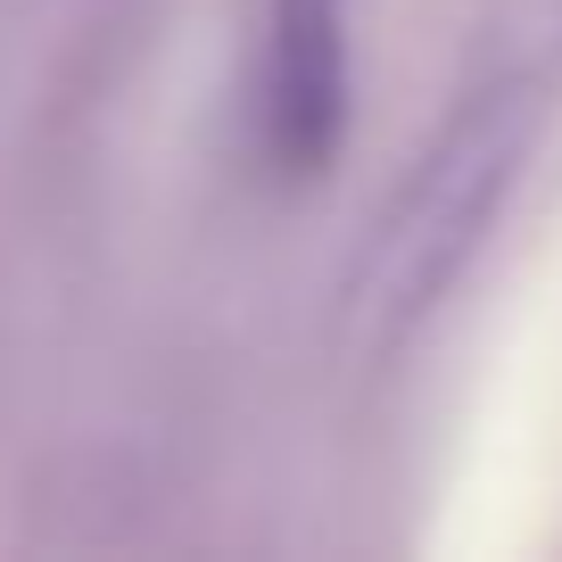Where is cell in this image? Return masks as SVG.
I'll return each mask as SVG.
<instances>
[{
    "label": "cell",
    "mask_w": 562,
    "mask_h": 562,
    "mask_svg": "<svg viewBox=\"0 0 562 562\" xmlns=\"http://www.w3.org/2000/svg\"><path fill=\"white\" fill-rule=\"evenodd\" d=\"M538 124H546V91L529 75H488L480 91H463L456 116L430 133V149L405 166L348 290L356 331L372 348H397L414 323H430L447 306L463 265L488 248L496 215H505L513 182L538 149Z\"/></svg>",
    "instance_id": "obj_1"
},
{
    "label": "cell",
    "mask_w": 562,
    "mask_h": 562,
    "mask_svg": "<svg viewBox=\"0 0 562 562\" xmlns=\"http://www.w3.org/2000/svg\"><path fill=\"white\" fill-rule=\"evenodd\" d=\"M348 18L356 0H265L248 140H257V166L290 191L323 182L339 140H348V91H356Z\"/></svg>",
    "instance_id": "obj_2"
}]
</instances>
